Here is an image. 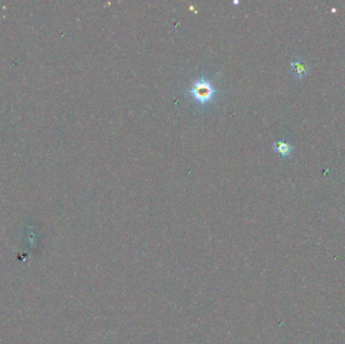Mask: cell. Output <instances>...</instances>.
<instances>
[{
    "label": "cell",
    "mask_w": 345,
    "mask_h": 344,
    "mask_svg": "<svg viewBox=\"0 0 345 344\" xmlns=\"http://www.w3.org/2000/svg\"><path fill=\"white\" fill-rule=\"evenodd\" d=\"M187 93L191 96L194 102L198 103L200 106L211 103L217 94V89L215 85L205 76H202L191 83V87Z\"/></svg>",
    "instance_id": "6da1fadb"
},
{
    "label": "cell",
    "mask_w": 345,
    "mask_h": 344,
    "mask_svg": "<svg viewBox=\"0 0 345 344\" xmlns=\"http://www.w3.org/2000/svg\"><path fill=\"white\" fill-rule=\"evenodd\" d=\"M290 66H291V72L293 74V76L298 80L305 78L310 71L309 66L305 63L303 58L294 60V61L290 63Z\"/></svg>",
    "instance_id": "7a4b0ae2"
},
{
    "label": "cell",
    "mask_w": 345,
    "mask_h": 344,
    "mask_svg": "<svg viewBox=\"0 0 345 344\" xmlns=\"http://www.w3.org/2000/svg\"><path fill=\"white\" fill-rule=\"evenodd\" d=\"M273 149L282 158H290L294 152V146L286 140H277L273 143Z\"/></svg>",
    "instance_id": "3957f363"
},
{
    "label": "cell",
    "mask_w": 345,
    "mask_h": 344,
    "mask_svg": "<svg viewBox=\"0 0 345 344\" xmlns=\"http://www.w3.org/2000/svg\"><path fill=\"white\" fill-rule=\"evenodd\" d=\"M234 4H239V1H233Z\"/></svg>",
    "instance_id": "277c9868"
}]
</instances>
